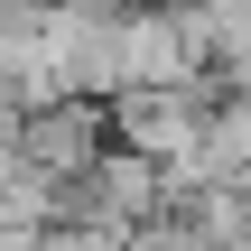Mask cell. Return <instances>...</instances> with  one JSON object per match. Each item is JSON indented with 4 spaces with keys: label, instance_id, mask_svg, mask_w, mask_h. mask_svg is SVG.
Wrapping results in <instances>:
<instances>
[{
    "label": "cell",
    "instance_id": "3957f363",
    "mask_svg": "<svg viewBox=\"0 0 251 251\" xmlns=\"http://www.w3.org/2000/svg\"><path fill=\"white\" fill-rule=\"evenodd\" d=\"M37 251H130V242H121V233H102V224H56Z\"/></svg>",
    "mask_w": 251,
    "mask_h": 251
},
{
    "label": "cell",
    "instance_id": "277c9868",
    "mask_svg": "<svg viewBox=\"0 0 251 251\" xmlns=\"http://www.w3.org/2000/svg\"><path fill=\"white\" fill-rule=\"evenodd\" d=\"M9 177H19V158H9V149H0V186H9Z\"/></svg>",
    "mask_w": 251,
    "mask_h": 251
},
{
    "label": "cell",
    "instance_id": "7a4b0ae2",
    "mask_svg": "<svg viewBox=\"0 0 251 251\" xmlns=\"http://www.w3.org/2000/svg\"><path fill=\"white\" fill-rule=\"evenodd\" d=\"M102 149H112L102 102H47V112H28L19 140H9V158H19L28 177H47V186H84Z\"/></svg>",
    "mask_w": 251,
    "mask_h": 251
},
{
    "label": "cell",
    "instance_id": "6da1fadb",
    "mask_svg": "<svg viewBox=\"0 0 251 251\" xmlns=\"http://www.w3.org/2000/svg\"><path fill=\"white\" fill-rule=\"evenodd\" d=\"M205 112H214V84H186V93H112L102 121H112V149L168 168V196L186 205V177H196V149H205Z\"/></svg>",
    "mask_w": 251,
    "mask_h": 251
}]
</instances>
